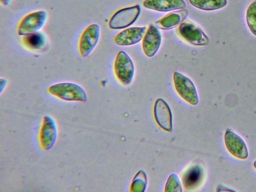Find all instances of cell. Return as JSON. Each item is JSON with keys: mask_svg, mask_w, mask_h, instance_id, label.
Listing matches in <instances>:
<instances>
[{"mask_svg": "<svg viewBox=\"0 0 256 192\" xmlns=\"http://www.w3.org/2000/svg\"><path fill=\"white\" fill-rule=\"evenodd\" d=\"M49 92L66 101L85 102L88 100L86 90L81 86L73 82H60L50 86Z\"/></svg>", "mask_w": 256, "mask_h": 192, "instance_id": "obj_1", "label": "cell"}, {"mask_svg": "<svg viewBox=\"0 0 256 192\" xmlns=\"http://www.w3.org/2000/svg\"><path fill=\"white\" fill-rule=\"evenodd\" d=\"M177 32L180 37L186 42L197 46H208L210 38L197 24L189 22H182Z\"/></svg>", "mask_w": 256, "mask_h": 192, "instance_id": "obj_2", "label": "cell"}, {"mask_svg": "<svg viewBox=\"0 0 256 192\" xmlns=\"http://www.w3.org/2000/svg\"><path fill=\"white\" fill-rule=\"evenodd\" d=\"M48 16V12L44 10L35 11L26 15L18 24V35L26 36L39 32L44 26Z\"/></svg>", "mask_w": 256, "mask_h": 192, "instance_id": "obj_3", "label": "cell"}, {"mask_svg": "<svg viewBox=\"0 0 256 192\" xmlns=\"http://www.w3.org/2000/svg\"><path fill=\"white\" fill-rule=\"evenodd\" d=\"M173 82L176 90L182 98L193 106L198 104L197 90L190 79L179 72H174Z\"/></svg>", "mask_w": 256, "mask_h": 192, "instance_id": "obj_4", "label": "cell"}, {"mask_svg": "<svg viewBox=\"0 0 256 192\" xmlns=\"http://www.w3.org/2000/svg\"><path fill=\"white\" fill-rule=\"evenodd\" d=\"M140 13V7L138 4L122 8L112 16L108 26L112 30L127 28L136 20Z\"/></svg>", "mask_w": 256, "mask_h": 192, "instance_id": "obj_5", "label": "cell"}, {"mask_svg": "<svg viewBox=\"0 0 256 192\" xmlns=\"http://www.w3.org/2000/svg\"><path fill=\"white\" fill-rule=\"evenodd\" d=\"M114 72L118 80L124 85H129L134 74V62L128 54L120 50L118 52L114 62Z\"/></svg>", "mask_w": 256, "mask_h": 192, "instance_id": "obj_6", "label": "cell"}, {"mask_svg": "<svg viewBox=\"0 0 256 192\" xmlns=\"http://www.w3.org/2000/svg\"><path fill=\"white\" fill-rule=\"evenodd\" d=\"M100 36V28L97 24L87 26L82 34L78 43V50L82 57L88 56L98 44Z\"/></svg>", "mask_w": 256, "mask_h": 192, "instance_id": "obj_7", "label": "cell"}, {"mask_svg": "<svg viewBox=\"0 0 256 192\" xmlns=\"http://www.w3.org/2000/svg\"><path fill=\"white\" fill-rule=\"evenodd\" d=\"M58 136V129L54 118L50 115L44 116L40 134V140L42 148L47 150L54 145Z\"/></svg>", "mask_w": 256, "mask_h": 192, "instance_id": "obj_8", "label": "cell"}, {"mask_svg": "<svg viewBox=\"0 0 256 192\" xmlns=\"http://www.w3.org/2000/svg\"><path fill=\"white\" fill-rule=\"evenodd\" d=\"M225 146L234 156L241 160L246 159L248 156L247 146L244 140L230 129H227L224 134Z\"/></svg>", "mask_w": 256, "mask_h": 192, "instance_id": "obj_9", "label": "cell"}, {"mask_svg": "<svg viewBox=\"0 0 256 192\" xmlns=\"http://www.w3.org/2000/svg\"><path fill=\"white\" fill-rule=\"evenodd\" d=\"M162 43V36L154 24L148 26L142 40V48L145 55L152 58L155 56Z\"/></svg>", "mask_w": 256, "mask_h": 192, "instance_id": "obj_10", "label": "cell"}, {"mask_svg": "<svg viewBox=\"0 0 256 192\" xmlns=\"http://www.w3.org/2000/svg\"><path fill=\"white\" fill-rule=\"evenodd\" d=\"M154 116L159 126L166 131L172 130V117L171 110L167 102L162 98H158L154 103Z\"/></svg>", "mask_w": 256, "mask_h": 192, "instance_id": "obj_11", "label": "cell"}, {"mask_svg": "<svg viewBox=\"0 0 256 192\" xmlns=\"http://www.w3.org/2000/svg\"><path fill=\"white\" fill-rule=\"evenodd\" d=\"M146 26H133L124 30L114 37L116 44L120 46H129L139 42L146 31Z\"/></svg>", "mask_w": 256, "mask_h": 192, "instance_id": "obj_12", "label": "cell"}, {"mask_svg": "<svg viewBox=\"0 0 256 192\" xmlns=\"http://www.w3.org/2000/svg\"><path fill=\"white\" fill-rule=\"evenodd\" d=\"M142 5L147 9L159 12H171L186 7L184 0H144Z\"/></svg>", "mask_w": 256, "mask_h": 192, "instance_id": "obj_13", "label": "cell"}, {"mask_svg": "<svg viewBox=\"0 0 256 192\" xmlns=\"http://www.w3.org/2000/svg\"><path fill=\"white\" fill-rule=\"evenodd\" d=\"M204 176V169L198 164L188 168L182 176L184 188L188 190L196 188L200 184Z\"/></svg>", "mask_w": 256, "mask_h": 192, "instance_id": "obj_14", "label": "cell"}, {"mask_svg": "<svg viewBox=\"0 0 256 192\" xmlns=\"http://www.w3.org/2000/svg\"><path fill=\"white\" fill-rule=\"evenodd\" d=\"M188 14L187 10L172 12L156 21L155 24L162 29H171L180 24L187 18Z\"/></svg>", "mask_w": 256, "mask_h": 192, "instance_id": "obj_15", "label": "cell"}, {"mask_svg": "<svg viewBox=\"0 0 256 192\" xmlns=\"http://www.w3.org/2000/svg\"><path fill=\"white\" fill-rule=\"evenodd\" d=\"M22 40L26 48L35 50H44L47 44L45 34L39 32L24 36Z\"/></svg>", "mask_w": 256, "mask_h": 192, "instance_id": "obj_16", "label": "cell"}, {"mask_svg": "<svg viewBox=\"0 0 256 192\" xmlns=\"http://www.w3.org/2000/svg\"><path fill=\"white\" fill-rule=\"evenodd\" d=\"M193 6L202 10L212 11L225 7L227 0H188Z\"/></svg>", "mask_w": 256, "mask_h": 192, "instance_id": "obj_17", "label": "cell"}, {"mask_svg": "<svg viewBox=\"0 0 256 192\" xmlns=\"http://www.w3.org/2000/svg\"><path fill=\"white\" fill-rule=\"evenodd\" d=\"M147 176L146 172L142 170H140L134 176L130 191L134 192H144L146 187Z\"/></svg>", "mask_w": 256, "mask_h": 192, "instance_id": "obj_18", "label": "cell"}, {"mask_svg": "<svg viewBox=\"0 0 256 192\" xmlns=\"http://www.w3.org/2000/svg\"><path fill=\"white\" fill-rule=\"evenodd\" d=\"M246 20L250 32L256 36V0L248 6L246 11Z\"/></svg>", "mask_w": 256, "mask_h": 192, "instance_id": "obj_19", "label": "cell"}, {"mask_svg": "<svg viewBox=\"0 0 256 192\" xmlns=\"http://www.w3.org/2000/svg\"><path fill=\"white\" fill-rule=\"evenodd\" d=\"M165 192H182L181 183L178 175L172 174L168 177L165 186Z\"/></svg>", "mask_w": 256, "mask_h": 192, "instance_id": "obj_20", "label": "cell"}, {"mask_svg": "<svg viewBox=\"0 0 256 192\" xmlns=\"http://www.w3.org/2000/svg\"><path fill=\"white\" fill-rule=\"evenodd\" d=\"M0 94H2L8 84L7 80L4 78H0Z\"/></svg>", "mask_w": 256, "mask_h": 192, "instance_id": "obj_21", "label": "cell"}, {"mask_svg": "<svg viewBox=\"0 0 256 192\" xmlns=\"http://www.w3.org/2000/svg\"><path fill=\"white\" fill-rule=\"evenodd\" d=\"M12 0H0L1 4L4 6H8Z\"/></svg>", "mask_w": 256, "mask_h": 192, "instance_id": "obj_22", "label": "cell"}, {"mask_svg": "<svg viewBox=\"0 0 256 192\" xmlns=\"http://www.w3.org/2000/svg\"><path fill=\"white\" fill-rule=\"evenodd\" d=\"M220 188H222V190H220V191H234L232 190H230L227 187H225L224 186L220 185L218 187V189Z\"/></svg>", "mask_w": 256, "mask_h": 192, "instance_id": "obj_23", "label": "cell"}, {"mask_svg": "<svg viewBox=\"0 0 256 192\" xmlns=\"http://www.w3.org/2000/svg\"><path fill=\"white\" fill-rule=\"evenodd\" d=\"M253 166L255 169L256 170V160L254 162Z\"/></svg>", "mask_w": 256, "mask_h": 192, "instance_id": "obj_24", "label": "cell"}]
</instances>
